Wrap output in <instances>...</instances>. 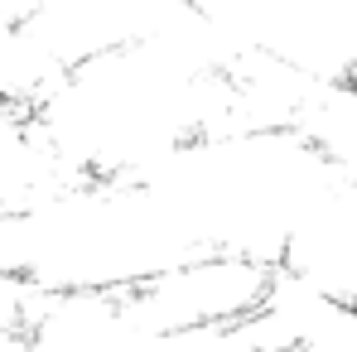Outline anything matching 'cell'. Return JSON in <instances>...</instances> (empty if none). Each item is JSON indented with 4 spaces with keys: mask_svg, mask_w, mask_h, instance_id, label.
Masks as SVG:
<instances>
[{
    "mask_svg": "<svg viewBox=\"0 0 357 352\" xmlns=\"http://www.w3.org/2000/svg\"><path fill=\"white\" fill-rule=\"evenodd\" d=\"M275 280V266H261L232 251H198L130 290V309L150 333H193V328H227L246 323Z\"/></svg>",
    "mask_w": 357,
    "mask_h": 352,
    "instance_id": "cell-1",
    "label": "cell"
}]
</instances>
